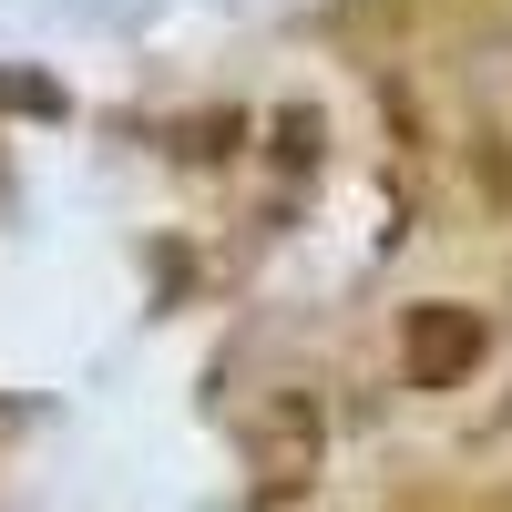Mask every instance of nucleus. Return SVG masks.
<instances>
[{
  "label": "nucleus",
  "instance_id": "obj_1",
  "mask_svg": "<svg viewBox=\"0 0 512 512\" xmlns=\"http://www.w3.org/2000/svg\"><path fill=\"white\" fill-rule=\"evenodd\" d=\"M472 359H482V318H461V308H420L410 318V379H420V390L461 379Z\"/></svg>",
  "mask_w": 512,
  "mask_h": 512
},
{
  "label": "nucleus",
  "instance_id": "obj_2",
  "mask_svg": "<svg viewBox=\"0 0 512 512\" xmlns=\"http://www.w3.org/2000/svg\"><path fill=\"white\" fill-rule=\"evenodd\" d=\"M246 441H256V461H267V472H308V461H318V410H308V400H277Z\"/></svg>",
  "mask_w": 512,
  "mask_h": 512
}]
</instances>
